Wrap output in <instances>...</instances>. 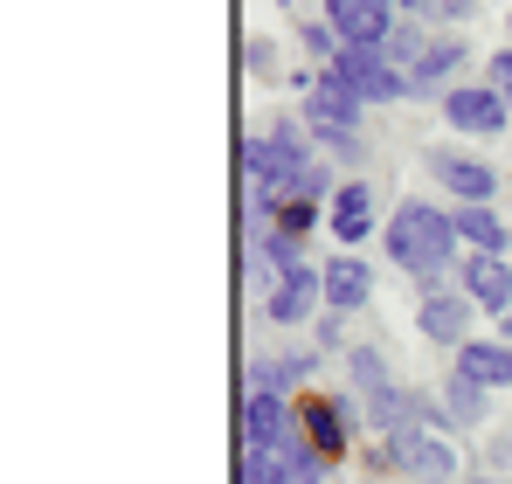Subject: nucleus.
Here are the masks:
<instances>
[{"mask_svg":"<svg viewBox=\"0 0 512 484\" xmlns=\"http://www.w3.org/2000/svg\"><path fill=\"white\" fill-rule=\"evenodd\" d=\"M450 249H457V222H450L443 208H429V201H402V208H395V222H388V256H395L416 284H436V277H443Z\"/></svg>","mask_w":512,"mask_h":484,"instance_id":"obj_1","label":"nucleus"},{"mask_svg":"<svg viewBox=\"0 0 512 484\" xmlns=\"http://www.w3.org/2000/svg\"><path fill=\"white\" fill-rule=\"evenodd\" d=\"M319 70H333L360 104H395V97H409V77H402L381 49H340V56H333V63H319Z\"/></svg>","mask_w":512,"mask_h":484,"instance_id":"obj_2","label":"nucleus"},{"mask_svg":"<svg viewBox=\"0 0 512 484\" xmlns=\"http://www.w3.org/2000/svg\"><path fill=\"white\" fill-rule=\"evenodd\" d=\"M326 28L340 35V49H381L395 35L388 0H326Z\"/></svg>","mask_w":512,"mask_h":484,"instance_id":"obj_3","label":"nucleus"},{"mask_svg":"<svg viewBox=\"0 0 512 484\" xmlns=\"http://www.w3.org/2000/svg\"><path fill=\"white\" fill-rule=\"evenodd\" d=\"M298 90H305V118H312L319 132H353V125H360V97H353L333 70L298 77Z\"/></svg>","mask_w":512,"mask_h":484,"instance_id":"obj_4","label":"nucleus"},{"mask_svg":"<svg viewBox=\"0 0 512 484\" xmlns=\"http://www.w3.org/2000/svg\"><path fill=\"white\" fill-rule=\"evenodd\" d=\"M388 450H395V471H409V478H423V484L457 478V450H450L443 436H429V429H402V436H388Z\"/></svg>","mask_w":512,"mask_h":484,"instance_id":"obj_5","label":"nucleus"},{"mask_svg":"<svg viewBox=\"0 0 512 484\" xmlns=\"http://www.w3.org/2000/svg\"><path fill=\"white\" fill-rule=\"evenodd\" d=\"M429 173H436V180H443V187H450L464 208H485V201H492V187H499V173H492L485 160L450 153V146H436V153H429Z\"/></svg>","mask_w":512,"mask_h":484,"instance_id":"obj_6","label":"nucleus"},{"mask_svg":"<svg viewBox=\"0 0 512 484\" xmlns=\"http://www.w3.org/2000/svg\"><path fill=\"white\" fill-rule=\"evenodd\" d=\"M319 305H326V270H312V263L291 270V277H277V291L263 298V312H270L277 325H305Z\"/></svg>","mask_w":512,"mask_h":484,"instance_id":"obj_7","label":"nucleus"},{"mask_svg":"<svg viewBox=\"0 0 512 484\" xmlns=\"http://www.w3.org/2000/svg\"><path fill=\"white\" fill-rule=\"evenodd\" d=\"M346 422H353V402H326V395H305L298 402V429H305V443L333 464L346 457Z\"/></svg>","mask_w":512,"mask_h":484,"instance_id":"obj_8","label":"nucleus"},{"mask_svg":"<svg viewBox=\"0 0 512 484\" xmlns=\"http://www.w3.org/2000/svg\"><path fill=\"white\" fill-rule=\"evenodd\" d=\"M243 436L250 443H270V450H284V443H298L305 429H298V408H284V395H243Z\"/></svg>","mask_w":512,"mask_h":484,"instance_id":"obj_9","label":"nucleus"},{"mask_svg":"<svg viewBox=\"0 0 512 484\" xmlns=\"http://www.w3.org/2000/svg\"><path fill=\"white\" fill-rule=\"evenodd\" d=\"M416 325H423V339H436V346H464L471 339V298L464 291H429Z\"/></svg>","mask_w":512,"mask_h":484,"instance_id":"obj_10","label":"nucleus"},{"mask_svg":"<svg viewBox=\"0 0 512 484\" xmlns=\"http://www.w3.org/2000/svg\"><path fill=\"white\" fill-rule=\"evenodd\" d=\"M443 118H450L457 132L492 139V132L506 125V97H499V90H450V97H443Z\"/></svg>","mask_w":512,"mask_h":484,"instance_id":"obj_11","label":"nucleus"},{"mask_svg":"<svg viewBox=\"0 0 512 484\" xmlns=\"http://www.w3.org/2000/svg\"><path fill=\"white\" fill-rule=\"evenodd\" d=\"M360 408H367V422H374L381 436H402V429H416L423 415H436L429 402H416V395H409V388H395V381H388V388H374Z\"/></svg>","mask_w":512,"mask_h":484,"instance_id":"obj_12","label":"nucleus"},{"mask_svg":"<svg viewBox=\"0 0 512 484\" xmlns=\"http://www.w3.org/2000/svg\"><path fill=\"white\" fill-rule=\"evenodd\" d=\"M464 298H471L478 312H512V270L499 256H471V263H464Z\"/></svg>","mask_w":512,"mask_h":484,"instance_id":"obj_13","label":"nucleus"},{"mask_svg":"<svg viewBox=\"0 0 512 484\" xmlns=\"http://www.w3.org/2000/svg\"><path fill=\"white\" fill-rule=\"evenodd\" d=\"M457 374H464V381H478V388H512V346L464 339V346H457Z\"/></svg>","mask_w":512,"mask_h":484,"instance_id":"obj_14","label":"nucleus"},{"mask_svg":"<svg viewBox=\"0 0 512 484\" xmlns=\"http://www.w3.org/2000/svg\"><path fill=\"white\" fill-rule=\"evenodd\" d=\"M367 222H374V187H367V180H346L340 194H333V208H326V229L340 242H360Z\"/></svg>","mask_w":512,"mask_h":484,"instance_id":"obj_15","label":"nucleus"},{"mask_svg":"<svg viewBox=\"0 0 512 484\" xmlns=\"http://www.w3.org/2000/svg\"><path fill=\"white\" fill-rule=\"evenodd\" d=\"M367 284H374V277H367L360 256H333V263H326V305H333V312H360V305H367Z\"/></svg>","mask_w":512,"mask_h":484,"instance_id":"obj_16","label":"nucleus"},{"mask_svg":"<svg viewBox=\"0 0 512 484\" xmlns=\"http://www.w3.org/2000/svg\"><path fill=\"white\" fill-rule=\"evenodd\" d=\"M457 63H464V42H429L423 63L409 70V97H429V90H443V83L457 77Z\"/></svg>","mask_w":512,"mask_h":484,"instance_id":"obj_17","label":"nucleus"},{"mask_svg":"<svg viewBox=\"0 0 512 484\" xmlns=\"http://www.w3.org/2000/svg\"><path fill=\"white\" fill-rule=\"evenodd\" d=\"M450 222H457V236L471 242V256H499V242H512V229L492 215V208H457Z\"/></svg>","mask_w":512,"mask_h":484,"instance_id":"obj_18","label":"nucleus"},{"mask_svg":"<svg viewBox=\"0 0 512 484\" xmlns=\"http://www.w3.org/2000/svg\"><path fill=\"white\" fill-rule=\"evenodd\" d=\"M485 408H492V388H478V381H464V374H450V388H443V415L450 422H485Z\"/></svg>","mask_w":512,"mask_h":484,"instance_id":"obj_19","label":"nucleus"},{"mask_svg":"<svg viewBox=\"0 0 512 484\" xmlns=\"http://www.w3.org/2000/svg\"><path fill=\"white\" fill-rule=\"evenodd\" d=\"M243 484H298V478L284 471V457H277L270 443H250V436H243Z\"/></svg>","mask_w":512,"mask_h":484,"instance_id":"obj_20","label":"nucleus"},{"mask_svg":"<svg viewBox=\"0 0 512 484\" xmlns=\"http://www.w3.org/2000/svg\"><path fill=\"white\" fill-rule=\"evenodd\" d=\"M305 374H312V360H263V367L250 374V388L256 395H284V388H298Z\"/></svg>","mask_w":512,"mask_h":484,"instance_id":"obj_21","label":"nucleus"},{"mask_svg":"<svg viewBox=\"0 0 512 484\" xmlns=\"http://www.w3.org/2000/svg\"><path fill=\"white\" fill-rule=\"evenodd\" d=\"M353 381H360V395L388 388V374H381V353H374V346H360V353H353Z\"/></svg>","mask_w":512,"mask_h":484,"instance_id":"obj_22","label":"nucleus"},{"mask_svg":"<svg viewBox=\"0 0 512 484\" xmlns=\"http://www.w3.org/2000/svg\"><path fill=\"white\" fill-rule=\"evenodd\" d=\"M270 229H284V236H312V229H319V208H312V201H298V208H284V215H277V222H270Z\"/></svg>","mask_w":512,"mask_h":484,"instance_id":"obj_23","label":"nucleus"},{"mask_svg":"<svg viewBox=\"0 0 512 484\" xmlns=\"http://www.w3.org/2000/svg\"><path fill=\"white\" fill-rule=\"evenodd\" d=\"M243 63H250L256 77H277V42H263V35H256L250 49H243Z\"/></svg>","mask_w":512,"mask_h":484,"instance_id":"obj_24","label":"nucleus"},{"mask_svg":"<svg viewBox=\"0 0 512 484\" xmlns=\"http://www.w3.org/2000/svg\"><path fill=\"white\" fill-rule=\"evenodd\" d=\"M305 49H312V56H326V63H333V56H340V35H333V28H326V21H312V28H305Z\"/></svg>","mask_w":512,"mask_h":484,"instance_id":"obj_25","label":"nucleus"},{"mask_svg":"<svg viewBox=\"0 0 512 484\" xmlns=\"http://www.w3.org/2000/svg\"><path fill=\"white\" fill-rule=\"evenodd\" d=\"M492 90L506 97V111H512V49H499V56H492Z\"/></svg>","mask_w":512,"mask_h":484,"instance_id":"obj_26","label":"nucleus"},{"mask_svg":"<svg viewBox=\"0 0 512 484\" xmlns=\"http://www.w3.org/2000/svg\"><path fill=\"white\" fill-rule=\"evenodd\" d=\"M429 14H443V21H464V14H471V0H429Z\"/></svg>","mask_w":512,"mask_h":484,"instance_id":"obj_27","label":"nucleus"},{"mask_svg":"<svg viewBox=\"0 0 512 484\" xmlns=\"http://www.w3.org/2000/svg\"><path fill=\"white\" fill-rule=\"evenodd\" d=\"M395 7H423V14H429V0H395Z\"/></svg>","mask_w":512,"mask_h":484,"instance_id":"obj_28","label":"nucleus"},{"mask_svg":"<svg viewBox=\"0 0 512 484\" xmlns=\"http://www.w3.org/2000/svg\"><path fill=\"white\" fill-rule=\"evenodd\" d=\"M478 484H512V478H478Z\"/></svg>","mask_w":512,"mask_h":484,"instance_id":"obj_29","label":"nucleus"},{"mask_svg":"<svg viewBox=\"0 0 512 484\" xmlns=\"http://www.w3.org/2000/svg\"><path fill=\"white\" fill-rule=\"evenodd\" d=\"M506 346H512V312H506Z\"/></svg>","mask_w":512,"mask_h":484,"instance_id":"obj_30","label":"nucleus"},{"mask_svg":"<svg viewBox=\"0 0 512 484\" xmlns=\"http://www.w3.org/2000/svg\"><path fill=\"white\" fill-rule=\"evenodd\" d=\"M506 28H512V14H506Z\"/></svg>","mask_w":512,"mask_h":484,"instance_id":"obj_31","label":"nucleus"}]
</instances>
